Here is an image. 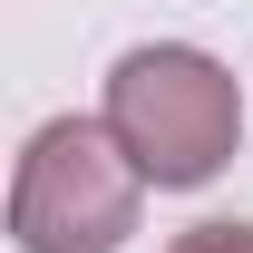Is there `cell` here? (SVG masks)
Wrapping results in <instances>:
<instances>
[{
    "label": "cell",
    "mask_w": 253,
    "mask_h": 253,
    "mask_svg": "<svg viewBox=\"0 0 253 253\" xmlns=\"http://www.w3.org/2000/svg\"><path fill=\"white\" fill-rule=\"evenodd\" d=\"M107 126H117V146L136 156V175L166 195L185 185H214L234 146H244V88H234V68L185 49V39H146V49H126L107 68Z\"/></svg>",
    "instance_id": "6da1fadb"
},
{
    "label": "cell",
    "mask_w": 253,
    "mask_h": 253,
    "mask_svg": "<svg viewBox=\"0 0 253 253\" xmlns=\"http://www.w3.org/2000/svg\"><path fill=\"white\" fill-rule=\"evenodd\" d=\"M136 156L107 117H49L10 175V244L20 253H117L136 234Z\"/></svg>",
    "instance_id": "7a4b0ae2"
},
{
    "label": "cell",
    "mask_w": 253,
    "mask_h": 253,
    "mask_svg": "<svg viewBox=\"0 0 253 253\" xmlns=\"http://www.w3.org/2000/svg\"><path fill=\"white\" fill-rule=\"evenodd\" d=\"M166 253H253V224H195V234H175Z\"/></svg>",
    "instance_id": "3957f363"
}]
</instances>
